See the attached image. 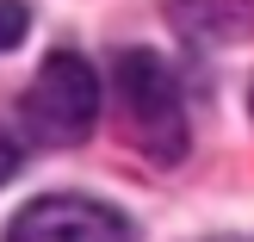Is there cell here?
I'll return each instance as SVG.
<instances>
[{
  "mask_svg": "<svg viewBox=\"0 0 254 242\" xmlns=\"http://www.w3.org/2000/svg\"><path fill=\"white\" fill-rule=\"evenodd\" d=\"M19 118H25V131H31L37 143H50V149L81 143V137L93 131V118H99V75H93V62H81L74 50H56V56L37 69V81L25 87Z\"/></svg>",
  "mask_w": 254,
  "mask_h": 242,
  "instance_id": "obj_1",
  "label": "cell"
},
{
  "mask_svg": "<svg viewBox=\"0 0 254 242\" xmlns=\"http://www.w3.org/2000/svg\"><path fill=\"white\" fill-rule=\"evenodd\" d=\"M118 99H124V118H130L143 156L180 161V149H186V106H180V87H174L168 62L149 56V50H124L118 56Z\"/></svg>",
  "mask_w": 254,
  "mask_h": 242,
  "instance_id": "obj_2",
  "label": "cell"
},
{
  "mask_svg": "<svg viewBox=\"0 0 254 242\" xmlns=\"http://www.w3.org/2000/svg\"><path fill=\"white\" fill-rule=\"evenodd\" d=\"M6 242H136V230H130V218L112 211V205L56 193V199H31V205L6 224Z\"/></svg>",
  "mask_w": 254,
  "mask_h": 242,
  "instance_id": "obj_3",
  "label": "cell"
},
{
  "mask_svg": "<svg viewBox=\"0 0 254 242\" xmlns=\"http://www.w3.org/2000/svg\"><path fill=\"white\" fill-rule=\"evenodd\" d=\"M25 25H31V12L19 6V0H0V50H12L25 37Z\"/></svg>",
  "mask_w": 254,
  "mask_h": 242,
  "instance_id": "obj_4",
  "label": "cell"
},
{
  "mask_svg": "<svg viewBox=\"0 0 254 242\" xmlns=\"http://www.w3.org/2000/svg\"><path fill=\"white\" fill-rule=\"evenodd\" d=\"M12 174H19V149H12V143H6V137H0V186H6V180H12Z\"/></svg>",
  "mask_w": 254,
  "mask_h": 242,
  "instance_id": "obj_5",
  "label": "cell"
},
{
  "mask_svg": "<svg viewBox=\"0 0 254 242\" xmlns=\"http://www.w3.org/2000/svg\"><path fill=\"white\" fill-rule=\"evenodd\" d=\"M248 106H254V93H248Z\"/></svg>",
  "mask_w": 254,
  "mask_h": 242,
  "instance_id": "obj_6",
  "label": "cell"
}]
</instances>
